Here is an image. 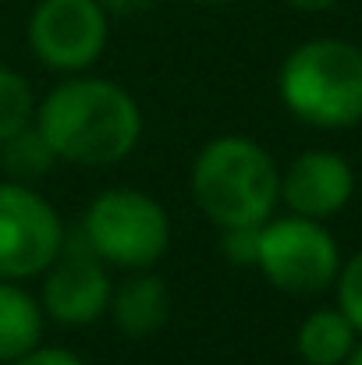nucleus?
I'll use <instances>...</instances> for the list:
<instances>
[{
    "label": "nucleus",
    "instance_id": "nucleus-1",
    "mask_svg": "<svg viewBox=\"0 0 362 365\" xmlns=\"http://www.w3.org/2000/svg\"><path fill=\"white\" fill-rule=\"evenodd\" d=\"M32 124L57 160L79 167L121 163L142 135L139 103L114 82L68 78L46 93Z\"/></svg>",
    "mask_w": 362,
    "mask_h": 365
},
{
    "label": "nucleus",
    "instance_id": "nucleus-2",
    "mask_svg": "<svg viewBox=\"0 0 362 365\" xmlns=\"http://www.w3.org/2000/svg\"><path fill=\"white\" fill-rule=\"evenodd\" d=\"M192 199L217 227L266 224L281 202V170L252 138L224 135L196 156Z\"/></svg>",
    "mask_w": 362,
    "mask_h": 365
},
{
    "label": "nucleus",
    "instance_id": "nucleus-3",
    "mask_svg": "<svg viewBox=\"0 0 362 365\" xmlns=\"http://www.w3.org/2000/svg\"><path fill=\"white\" fill-rule=\"evenodd\" d=\"M284 107L313 128L362 121V50L348 39H309L295 46L277 78Z\"/></svg>",
    "mask_w": 362,
    "mask_h": 365
},
{
    "label": "nucleus",
    "instance_id": "nucleus-4",
    "mask_svg": "<svg viewBox=\"0 0 362 365\" xmlns=\"http://www.w3.org/2000/svg\"><path fill=\"white\" fill-rule=\"evenodd\" d=\"M79 231L107 266L124 269H149L171 248V220L164 206L139 188H111L96 195Z\"/></svg>",
    "mask_w": 362,
    "mask_h": 365
},
{
    "label": "nucleus",
    "instance_id": "nucleus-5",
    "mask_svg": "<svg viewBox=\"0 0 362 365\" xmlns=\"http://www.w3.org/2000/svg\"><path fill=\"white\" fill-rule=\"evenodd\" d=\"M263 277L288 294H316L334 284L341 269L338 242L323 227V220L309 217H281L259 227V259Z\"/></svg>",
    "mask_w": 362,
    "mask_h": 365
},
{
    "label": "nucleus",
    "instance_id": "nucleus-6",
    "mask_svg": "<svg viewBox=\"0 0 362 365\" xmlns=\"http://www.w3.org/2000/svg\"><path fill=\"white\" fill-rule=\"evenodd\" d=\"M57 210L25 181L0 185V280L39 277L64 245Z\"/></svg>",
    "mask_w": 362,
    "mask_h": 365
},
{
    "label": "nucleus",
    "instance_id": "nucleus-7",
    "mask_svg": "<svg viewBox=\"0 0 362 365\" xmlns=\"http://www.w3.org/2000/svg\"><path fill=\"white\" fill-rule=\"evenodd\" d=\"M111 14L100 0H39L29 18L32 53L54 71H86L107 46Z\"/></svg>",
    "mask_w": 362,
    "mask_h": 365
},
{
    "label": "nucleus",
    "instance_id": "nucleus-8",
    "mask_svg": "<svg viewBox=\"0 0 362 365\" xmlns=\"http://www.w3.org/2000/svg\"><path fill=\"white\" fill-rule=\"evenodd\" d=\"M43 316L64 327H86L111 305L107 262L93 252L82 231H68L57 259L43 269Z\"/></svg>",
    "mask_w": 362,
    "mask_h": 365
},
{
    "label": "nucleus",
    "instance_id": "nucleus-9",
    "mask_svg": "<svg viewBox=\"0 0 362 365\" xmlns=\"http://www.w3.org/2000/svg\"><path fill=\"white\" fill-rule=\"evenodd\" d=\"M356 192V174L341 153L331 149H309L291 160V167L281 174V199L295 217L327 220Z\"/></svg>",
    "mask_w": 362,
    "mask_h": 365
},
{
    "label": "nucleus",
    "instance_id": "nucleus-10",
    "mask_svg": "<svg viewBox=\"0 0 362 365\" xmlns=\"http://www.w3.org/2000/svg\"><path fill=\"white\" fill-rule=\"evenodd\" d=\"M114 323L124 337H153L171 316V287L156 273H131L118 291H111Z\"/></svg>",
    "mask_w": 362,
    "mask_h": 365
},
{
    "label": "nucleus",
    "instance_id": "nucleus-11",
    "mask_svg": "<svg viewBox=\"0 0 362 365\" xmlns=\"http://www.w3.org/2000/svg\"><path fill=\"white\" fill-rule=\"evenodd\" d=\"M43 319V305L21 291L18 280H0V365L39 348Z\"/></svg>",
    "mask_w": 362,
    "mask_h": 365
},
{
    "label": "nucleus",
    "instance_id": "nucleus-12",
    "mask_svg": "<svg viewBox=\"0 0 362 365\" xmlns=\"http://www.w3.org/2000/svg\"><path fill=\"white\" fill-rule=\"evenodd\" d=\"M295 348L306 365H341L356 348V327L341 309H316L302 319Z\"/></svg>",
    "mask_w": 362,
    "mask_h": 365
},
{
    "label": "nucleus",
    "instance_id": "nucleus-13",
    "mask_svg": "<svg viewBox=\"0 0 362 365\" xmlns=\"http://www.w3.org/2000/svg\"><path fill=\"white\" fill-rule=\"evenodd\" d=\"M0 163L18 181H32V178H43L57 163V156L46 145V138L39 135V128L36 124H25L21 131H14L11 138L0 142Z\"/></svg>",
    "mask_w": 362,
    "mask_h": 365
},
{
    "label": "nucleus",
    "instance_id": "nucleus-14",
    "mask_svg": "<svg viewBox=\"0 0 362 365\" xmlns=\"http://www.w3.org/2000/svg\"><path fill=\"white\" fill-rule=\"evenodd\" d=\"M32 118H36V100L29 82L14 68L0 64V142L32 124Z\"/></svg>",
    "mask_w": 362,
    "mask_h": 365
},
{
    "label": "nucleus",
    "instance_id": "nucleus-15",
    "mask_svg": "<svg viewBox=\"0 0 362 365\" xmlns=\"http://www.w3.org/2000/svg\"><path fill=\"white\" fill-rule=\"evenodd\" d=\"M338 309L348 316V323L362 334V252H356L341 269H338Z\"/></svg>",
    "mask_w": 362,
    "mask_h": 365
},
{
    "label": "nucleus",
    "instance_id": "nucleus-16",
    "mask_svg": "<svg viewBox=\"0 0 362 365\" xmlns=\"http://www.w3.org/2000/svg\"><path fill=\"white\" fill-rule=\"evenodd\" d=\"M259 227L263 224H238V227H221V252L235 266H256L259 259Z\"/></svg>",
    "mask_w": 362,
    "mask_h": 365
},
{
    "label": "nucleus",
    "instance_id": "nucleus-17",
    "mask_svg": "<svg viewBox=\"0 0 362 365\" xmlns=\"http://www.w3.org/2000/svg\"><path fill=\"white\" fill-rule=\"evenodd\" d=\"M7 365H82V359L68 348H32L29 355H21Z\"/></svg>",
    "mask_w": 362,
    "mask_h": 365
},
{
    "label": "nucleus",
    "instance_id": "nucleus-18",
    "mask_svg": "<svg viewBox=\"0 0 362 365\" xmlns=\"http://www.w3.org/2000/svg\"><path fill=\"white\" fill-rule=\"evenodd\" d=\"M156 0H100V7L107 11V14H114V18H128V14H142V11H149Z\"/></svg>",
    "mask_w": 362,
    "mask_h": 365
},
{
    "label": "nucleus",
    "instance_id": "nucleus-19",
    "mask_svg": "<svg viewBox=\"0 0 362 365\" xmlns=\"http://www.w3.org/2000/svg\"><path fill=\"white\" fill-rule=\"evenodd\" d=\"M291 7H298V11H327V7H334L338 0H288Z\"/></svg>",
    "mask_w": 362,
    "mask_h": 365
},
{
    "label": "nucleus",
    "instance_id": "nucleus-20",
    "mask_svg": "<svg viewBox=\"0 0 362 365\" xmlns=\"http://www.w3.org/2000/svg\"><path fill=\"white\" fill-rule=\"evenodd\" d=\"M341 365H362V344H356V348L348 351V359H345Z\"/></svg>",
    "mask_w": 362,
    "mask_h": 365
},
{
    "label": "nucleus",
    "instance_id": "nucleus-21",
    "mask_svg": "<svg viewBox=\"0 0 362 365\" xmlns=\"http://www.w3.org/2000/svg\"><path fill=\"white\" fill-rule=\"evenodd\" d=\"M192 4H206V7H217V4H231V0H192Z\"/></svg>",
    "mask_w": 362,
    "mask_h": 365
}]
</instances>
